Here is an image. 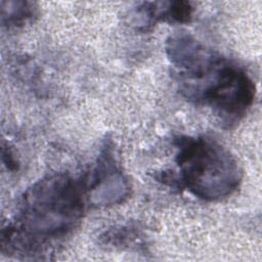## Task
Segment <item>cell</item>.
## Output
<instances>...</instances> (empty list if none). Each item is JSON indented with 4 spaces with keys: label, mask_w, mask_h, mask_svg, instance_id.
Instances as JSON below:
<instances>
[{
    "label": "cell",
    "mask_w": 262,
    "mask_h": 262,
    "mask_svg": "<svg viewBox=\"0 0 262 262\" xmlns=\"http://www.w3.org/2000/svg\"><path fill=\"white\" fill-rule=\"evenodd\" d=\"M84 186L64 173L37 180L20 195L14 222L3 228L2 252L33 255L68 235L85 210Z\"/></svg>",
    "instance_id": "6da1fadb"
},
{
    "label": "cell",
    "mask_w": 262,
    "mask_h": 262,
    "mask_svg": "<svg viewBox=\"0 0 262 262\" xmlns=\"http://www.w3.org/2000/svg\"><path fill=\"white\" fill-rule=\"evenodd\" d=\"M178 180L194 196L222 201L238 188L242 170L234 156L220 142L207 136H180L175 139Z\"/></svg>",
    "instance_id": "7a4b0ae2"
},
{
    "label": "cell",
    "mask_w": 262,
    "mask_h": 262,
    "mask_svg": "<svg viewBox=\"0 0 262 262\" xmlns=\"http://www.w3.org/2000/svg\"><path fill=\"white\" fill-rule=\"evenodd\" d=\"M255 96L256 87L251 77L239 66L227 59L202 105L209 106L222 124L231 127L247 115Z\"/></svg>",
    "instance_id": "3957f363"
},
{
    "label": "cell",
    "mask_w": 262,
    "mask_h": 262,
    "mask_svg": "<svg viewBox=\"0 0 262 262\" xmlns=\"http://www.w3.org/2000/svg\"><path fill=\"white\" fill-rule=\"evenodd\" d=\"M85 193L89 203L96 207L119 205L131 194L130 181L117 162L111 141L102 146Z\"/></svg>",
    "instance_id": "277c9868"
},
{
    "label": "cell",
    "mask_w": 262,
    "mask_h": 262,
    "mask_svg": "<svg viewBox=\"0 0 262 262\" xmlns=\"http://www.w3.org/2000/svg\"><path fill=\"white\" fill-rule=\"evenodd\" d=\"M193 7L187 1H169L156 3V21L165 20L178 24L189 23Z\"/></svg>",
    "instance_id": "5b68a950"
},
{
    "label": "cell",
    "mask_w": 262,
    "mask_h": 262,
    "mask_svg": "<svg viewBox=\"0 0 262 262\" xmlns=\"http://www.w3.org/2000/svg\"><path fill=\"white\" fill-rule=\"evenodd\" d=\"M35 14V8L27 1H1V18L3 26L19 27L30 20Z\"/></svg>",
    "instance_id": "8992f818"
},
{
    "label": "cell",
    "mask_w": 262,
    "mask_h": 262,
    "mask_svg": "<svg viewBox=\"0 0 262 262\" xmlns=\"http://www.w3.org/2000/svg\"><path fill=\"white\" fill-rule=\"evenodd\" d=\"M2 156H3V158H7V161H5L4 163L7 165L8 169H10V170H15V169H16V166H17V163H16V160H15L13 154L10 151V149L7 148V151H6V149L3 147Z\"/></svg>",
    "instance_id": "52a82bcc"
}]
</instances>
